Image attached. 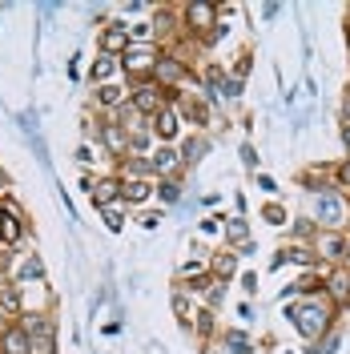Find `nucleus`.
Returning <instances> with one entry per match:
<instances>
[{
	"label": "nucleus",
	"instance_id": "obj_6",
	"mask_svg": "<svg viewBox=\"0 0 350 354\" xmlns=\"http://www.w3.org/2000/svg\"><path fill=\"white\" fill-rule=\"evenodd\" d=\"M154 77H157V81H165V85H177V81H185L190 73H185V65H181V61H174V57H157Z\"/></svg>",
	"mask_w": 350,
	"mask_h": 354
},
{
	"label": "nucleus",
	"instance_id": "obj_35",
	"mask_svg": "<svg viewBox=\"0 0 350 354\" xmlns=\"http://www.w3.org/2000/svg\"><path fill=\"white\" fill-rule=\"evenodd\" d=\"M347 262H350V242H347Z\"/></svg>",
	"mask_w": 350,
	"mask_h": 354
},
{
	"label": "nucleus",
	"instance_id": "obj_4",
	"mask_svg": "<svg viewBox=\"0 0 350 354\" xmlns=\"http://www.w3.org/2000/svg\"><path fill=\"white\" fill-rule=\"evenodd\" d=\"M185 21H190L194 32L218 28V8H214V4H190V8H185Z\"/></svg>",
	"mask_w": 350,
	"mask_h": 354
},
{
	"label": "nucleus",
	"instance_id": "obj_9",
	"mask_svg": "<svg viewBox=\"0 0 350 354\" xmlns=\"http://www.w3.org/2000/svg\"><path fill=\"white\" fill-rule=\"evenodd\" d=\"M125 68H129V73H154L157 57L149 48H129V53H125Z\"/></svg>",
	"mask_w": 350,
	"mask_h": 354
},
{
	"label": "nucleus",
	"instance_id": "obj_10",
	"mask_svg": "<svg viewBox=\"0 0 350 354\" xmlns=\"http://www.w3.org/2000/svg\"><path fill=\"white\" fill-rule=\"evenodd\" d=\"M101 137H105L109 153L125 157V149H129V137H125V125H105V129H101Z\"/></svg>",
	"mask_w": 350,
	"mask_h": 354
},
{
	"label": "nucleus",
	"instance_id": "obj_25",
	"mask_svg": "<svg viewBox=\"0 0 350 354\" xmlns=\"http://www.w3.org/2000/svg\"><path fill=\"white\" fill-rule=\"evenodd\" d=\"M210 330H214V314L201 310V314H197V334H210Z\"/></svg>",
	"mask_w": 350,
	"mask_h": 354
},
{
	"label": "nucleus",
	"instance_id": "obj_26",
	"mask_svg": "<svg viewBox=\"0 0 350 354\" xmlns=\"http://www.w3.org/2000/svg\"><path fill=\"white\" fill-rule=\"evenodd\" d=\"M105 221H109V230H121V225H125V218H121V209H105Z\"/></svg>",
	"mask_w": 350,
	"mask_h": 354
},
{
	"label": "nucleus",
	"instance_id": "obj_7",
	"mask_svg": "<svg viewBox=\"0 0 350 354\" xmlns=\"http://www.w3.org/2000/svg\"><path fill=\"white\" fill-rule=\"evenodd\" d=\"M326 290L338 306H350V270H334L326 278Z\"/></svg>",
	"mask_w": 350,
	"mask_h": 354
},
{
	"label": "nucleus",
	"instance_id": "obj_21",
	"mask_svg": "<svg viewBox=\"0 0 350 354\" xmlns=\"http://www.w3.org/2000/svg\"><path fill=\"white\" fill-rule=\"evenodd\" d=\"M225 346H230L234 354H250V342H246V334H238V330L225 334Z\"/></svg>",
	"mask_w": 350,
	"mask_h": 354
},
{
	"label": "nucleus",
	"instance_id": "obj_14",
	"mask_svg": "<svg viewBox=\"0 0 350 354\" xmlns=\"http://www.w3.org/2000/svg\"><path fill=\"white\" fill-rule=\"evenodd\" d=\"M318 254H326V258H342V254H347V242H342L338 234H322V238H318Z\"/></svg>",
	"mask_w": 350,
	"mask_h": 354
},
{
	"label": "nucleus",
	"instance_id": "obj_31",
	"mask_svg": "<svg viewBox=\"0 0 350 354\" xmlns=\"http://www.w3.org/2000/svg\"><path fill=\"white\" fill-rule=\"evenodd\" d=\"M210 286H214L210 278H194V282H190V290H194V294H201V290H210Z\"/></svg>",
	"mask_w": 350,
	"mask_h": 354
},
{
	"label": "nucleus",
	"instance_id": "obj_11",
	"mask_svg": "<svg viewBox=\"0 0 350 354\" xmlns=\"http://www.w3.org/2000/svg\"><path fill=\"white\" fill-rule=\"evenodd\" d=\"M154 129H157V137H161V141H174V137H177V113L169 109V105L154 117Z\"/></svg>",
	"mask_w": 350,
	"mask_h": 354
},
{
	"label": "nucleus",
	"instance_id": "obj_24",
	"mask_svg": "<svg viewBox=\"0 0 350 354\" xmlns=\"http://www.w3.org/2000/svg\"><path fill=\"white\" fill-rule=\"evenodd\" d=\"M109 73H113V61H109V57H101V61L93 65V77H97V81H105Z\"/></svg>",
	"mask_w": 350,
	"mask_h": 354
},
{
	"label": "nucleus",
	"instance_id": "obj_33",
	"mask_svg": "<svg viewBox=\"0 0 350 354\" xmlns=\"http://www.w3.org/2000/svg\"><path fill=\"white\" fill-rule=\"evenodd\" d=\"M342 141H347V149H350V121L342 125Z\"/></svg>",
	"mask_w": 350,
	"mask_h": 354
},
{
	"label": "nucleus",
	"instance_id": "obj_15",
	"mask_svg": "<svg viewBox=\"0 0 350 354\" xmlns=\"http://www.w3.org/2000/svg\"><path fill=\"white\" fill-rule=\"evenodd\" d=\"M97 101H101V105H121V101H125V88L101 85V88H97Z\"/></svg>",
	"mask_w": 350,
	"mask_h": 354
},
{
	"label": "nucleus",
	"instance_id": "obj_32",
	"mask_svg": "<svg viewBox=\"0 0 350 354\" xmlns=\"http://www.w3.org/2000/svg\"><path fill=\"white\" fill-rule=\"evenodd\" d=\"M24 278H41V262H37V258L24 266Z\"/></svg>",
	"mask_w": 350,
	"mask_h": 354
},
{
	"label": "nucleus",
	"instance_id": "obj_5",
	"mask_svg": "<svg viewBox=\"0 0 350 354\" xmlns=\"http://www.w3.org/2000/svg\"><path fill=\"white\" fill-rule=\"evenodd\" d=\"M0 346H4V354H33V338H28L24 326H8L4 338H0Z\"/></svg>",
	"mask_w": 350,
	"mask_h": 354
},
{
	"label": "nucleus",
	"instance_id": "obj_13",
	"mask_svg": "<svg viewBox=\"0 0 350 354\" xmlns=\"http://www.w3.org/2000/svg\"><path fill=\"white\" fill-rule=\"evenodd\" d=\"M149 169L154 174H169V169H177V153L165 145V149H157L154 157H149Z\"/></svg>",
	"mask_w": 350,
	"mask_h": 354
},
{
	"label": "nucleus",
	"instance_id": "obj_20",
	"mask_svg": "<svg viewBox=\"0 0 350 354\" xmlns=\"http://www.w3.org/2000/svg\"><path fill=\"white\" fill-rule=\"evenodd\" d=\"M0 238H4V242H17V238H21V225H17V218H12V214L0 221Z\"/></svg>",
	"mask_w": 350,
	"mask_h": 354
},
{
	"label": "nucleus",
	"instance_id": "obj_30",
	"mask_svg": "<svg viewBox=\"0 0 350 354\" xmlns=\"http://www.w3.org/2000/svg\"><path fill=\"white\" fill-rule=\"evenodd\" d=\"M338 181H342V185L350 189V157L342 161V165H338Z\"/></svg>",
	"mask_w": 350,
	"mask_h": 354
},
{
	"label": "nucleus",
	"instance_id": "obj_8",
	"mask_svg": "<svg viewBox=\"0 0 350 354\" xmlns=\"http://www.w3.org/2000/svg\"><path fill=\"white\" fill-rule=\"evenodd\" d=\"M121 189H125V185H121L117 177H105V181H97V185H93L89 194H93V205H101V209H109V205H113V198H117Z\"/></svg>",
	"mask_w": 350,
	"mask_h": 354
},
{
	"label": "nucleus",
	"instance_id": "obj_28",
	"mask_svg": "<svg viewBox=\"0 0 350 354\" xmlns=\"http://www.w3.org/2000/svg\"><path fill=\"white\" fill-rule=\"evenodd\" d=\"M221 93H225V97H241V81H238V77H234V81H225Z\"/></svg>",
	"mask_w": 350,
	"mask_h": 354
},
{
	"label": "nucleus",
	"instance_id": "obj_18",
	"mask_svg": "<svg viewBox=\"0 0 350 354\" xmlns=\"http://www.w3.org/2000/svg\"><path fill=\"white\" fill-rule=\"evenodd\" d=\"M0 306L4 310H21V294H17V286L0 282Z\"/></svg>",
	"mask_w": 350,
	"mask_h": 354
},
{
	"label": "nucleus",
	"instance_id": "obj_2",
	"mask_svg": "<svg viewBox=\"0 0 350 354\" xmlns=\"http://www.w3.org/2000/svg\"><path fill=\"white\" fill-rule=\"evenodd\" d=\"M165 97H169V88L141 85L137 93H133V113H145V117H157V113L165 109Z\"/></svg>",
	"mask_w": 350,
	"mask_h": 354
},
{
	"label": "nucleus",
	"instance_id": "obj_1",
	"mask_svg": "<svg viewBox=\"0 0 350 354\" xmlns=\"http://www.w3.org/2000/svg\"><path fill=\"white\" fill-rule=\"evenodd\" d=\"M290 322L298 326V334H302V338H318V334H326L330 314L322 306H302V310H290Z\"/></svg>",
	"mask_w": 350,
	"mask_h": 354
},
{
	"label": "nucleus",
	"instance_id": "obj_29",
	"mask_svg": "<svg viewBox=\"0 0 350 354\" xmlns=\"http://www.w3.org/2000/svg\"><path fill=\"white\" fill-rule=\"evenodd\" d=\"M201 149H205L201 141H190V145H185V161H197V153H201Z\"/></svg>",
	"mask_w": 350,
	"mask_h": 354
},
{
	"label": "nucleus",
	"instance_id": "obj_16",
	"mask_svg": "<svg viewBox=\"0 0 350 354\" xmlns=\"http://www.w3.org/2000/svg\"><path fill=\"white\" fill-rule=\"evenodd\" d=\"M234 270H238V258H234V254H218V258H214V274H218V278H230Z\"/></svg>",
	"mask_w": 350,
	"mask_h": 354
},
{
	"label": "nucleus",
	"instance_id": "obj_34",
	"mask_svg": "<svg viewBox=\"0 0 350 354\" xmlns=\"http://www.w3.org/2000/svg\"><path fill=\"white\" fill-rule=\"evenodd\" d=\"M347 121H350V101H347Z\"/></svg>",
	"mask_w": 350,
	"mask_h": 354
},
{
	"label": "nucleus",
	"instance_id": "obj_23",
	"mask_svg": "<svg viewBox=\"0 0 350 354\" xmlns=\"http://www.w3.org/2000/svg\"><path fill=\"white\" fill-rule=\"evenodd\" d=\"M262 214H266V221H270V225H282V221H286V209H282V205H266Z\"/></svg>",
	"mask_w": 350,
	"mask_h": 354
},
{
	"label": "nucleus",
	"instance_id": "obj_27",
	"mask_svg": "<svg viewBox=\"0 0 350 354\" xmlns=\"http://www.w3.org/2000/svg\"><path fill=\"white\" fill-rule=\"evenodd\" d=\"M174 310H177V318H190V302H185V294H174Z\"/></svg>",
	"mask_w": 350,
	"mask_h": 354
},
{
	"label": "nucleus",
	"instance_id": "obj_22",
	"mask_svg": "<svg viewBox=\"0 0 350 354\" xmlns=\"http://www.w3.org/2000/svg\"><path fill=\"white\" fill-rule=\"evenodd\" d=\"M157 194H161V201H177V198H181L177 181H161V185H157Z\"/></svg>",
	"mask_w": 350,
	"mask_h": 354
},
{
	"label": "nucleus",
	"instance_id": "obj_3",
	"mask_svg": "<svg viewBox=\"0 0 350 354\" xmlns=\"http://www.w3.org/2000/svg\"><path fill=\"white\" fill-rule=\"evenodd\" d=\"M129 41H133V32L125 28V24H109V28L101 32V53H105V57H113V53H129Z\"/></svg>",
	"mask_w": 350,
	"mask_h": 354
},
{
	"label": "nucleus",
	"instance_id": "obj_17",
	"mask_svg": "<svg viewBox=\"0 0 350 354\" xmlns=\"http://www.w3.org/2000/svg\"><path fill=\"white\" fill-rule=\"evenodd\" d=\"M225 238H230L234 245H250V242H246V238H250V234H246V221H241V218H234L230 225H225Z\"/></svg>",
	"mask_w": 350,
	"mask_h": 354
},
{
	"label": "nucleus",
	"instance_id": "obj_19",
	"mask_svg": "<svg viewBox=\"0 0 350 354\" xmlns=\"http://www.w3.org/2000/svg\"><path fill=\"white\" fill-rule=\"evenodd\" d=\"M129 201H145L149 198V181H125V189H121Z\"/></svg>",
	"mask_w": 350,
	"mask_h": 354
},
{
	"label": "nucleus",
	"instance_id": "obj_12",
	"mask_svg": "<svg viewBox=\"0 0 350 354\" xmlns=\"http://www.w3.org/2000/svg\"><path fill=\"white\" fill-rule=\"evenodd\" d=\"M318 214H322V218H326L330 225H338V221H342V214H347V209H342V201L334 198V194H326V198H318Z\"/></svg>",
	"mask_w": 350,
	"mask_h": 354
}]
</instances>
